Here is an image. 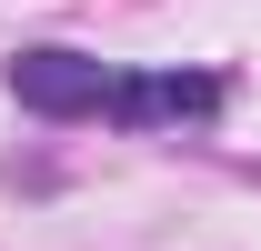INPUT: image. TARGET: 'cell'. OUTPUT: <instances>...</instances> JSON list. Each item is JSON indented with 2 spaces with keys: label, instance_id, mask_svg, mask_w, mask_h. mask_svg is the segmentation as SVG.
Masks as SVG:
<instances>
[{
  "label": "cell",
  "instance_id": "obj_2",
  "mask_svg": "<svg viewBox=\"0 0 261 251\" xmlns=\"http://www.w3.org/2000/svg\"><path fill=\"white\" fill-rule=\"evenodd\" d=\"M201 111H221V81H211V70H151V81H121V91H111V121H130V131L201 121Z\"/></svg>",
  "mask_w": 261,
  "mask_h": 251
},
{
  "label": "cell",
  "instance_id": "obj_1",
  "mask_svg": "<svg viewBox=\"0 0 261 251\" xmlns=\"http://www.w3.org/2000/svg\"><path fill=\"white\" fill-rule=\"evenodd\" d=\"M121 70H100L91 51H20L10 61V101L40 111V121H81V111H111Z\"/></svg>",
  "mask_w": 261,
  "mask_h": 251
}]
</instances>
